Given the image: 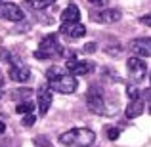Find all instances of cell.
<instances>
[{
    "mask_svg": "<svg viewBox=\"0 0 151 147\" xmlns=\"http://www.w3.org/2000/svg\"><path fill=\"white\" fill-rule=\"evenodd\" d=\"M96 140V134L94 130L84 128V126H78V128H71L67 132H63L59 136V141L63 145H69V147H90Z\"/></svg>",
    "mask_w": 151,
    "mask_h": 147,
    "instance_id": "1",
    "label": "cell"
},
{
    "mask_svg": "<svg viewBox=\"0 0 151 147\" xmlns=\"http://www.w3.org/2000/svg\"><path fill=\"white\" fill-rule=\"evenodd\" d=\"M77 86H78V82L75 78V75H69V73L48 80V88L52 92H58V94H73L77 90Z\"/></svg>",
    "mask_w": 151,
    "mask_h": 147,
    "instance_id": "2",
    "label": "cell"
},
{
    "mask_svg": "<svg viewBox=\"0 0 151 147\" xmlns=\"http://www.w3.org/2000/svg\"><path fill=\"white\" fill-rule=\"evenodd\" d=\"M59 54H61V48L58 44V37L55 34H48L46 38H42L40 44H38V50L35 52V55L38 59H52Z\"/></svg>",
    "mask_w": 151,
    "mask_h": 147,
    "instance_id": "3",
    "label": "cell"
},
{
    "mask_svg": "<svg viewBox=\"0 0 151 147\" xmlns=\"http://www.w3.org/2000/svg\"><path fill=\"white\" fill-rule=\"evenodd\" d=\"M126 69H128V75L134 82H142L147 75V65L144 63V59L138 57V55H132V57L126 61Z\"/></svg>",
    "mask_w": 151,
    "mask_h": 147,
    "instance_id": "4",
    "label": "cell"
},
{
    "mask_svg": "<svg viewBox=\"0 0 151 147\" xmlns=\"http://www.w3.org/2000/svg\"><path fill=\"white\" fill-rule=\"evenodd\" d=\"M86 105H88V109L92 111V113H96V115H105L107 113L103 96H101L100 88H96V86L88 90V96H86Z\"/></svg>",
    "mask_w": 151,
    "mask_h": 147,
    "instance_id": "5",
    "label": "cell"
},
{
    "mask_svg": "<svg viewBox=\"0 0 151 147\" xmlns=\"http://www.w3.org/2000/svg\"><path fill=\"white\" fill-rule=\"evenodd\" d=\"M0 17L8 19V21H21L25 17L23 10L17 6V4L12 2H0Z\"/></svg>",
    "mask_w": 151,
    "mask_h": 147,
    "instance_id": "6",
    "label": "cell"
},
{
    "mask_svg": "<svg viewBox=\"0 0 151 147\" xmlns=\"http://www.w3.org/2000/svg\"><path fill=\"white\" fill-rule=\"evenodd\" d=\"M128 48L138 55V57H149L151 55V38H136L128 44Z\"/></svg>",
    "mask_w": 151,
    "mask_h": 147,
    "instance_id": "7",
    "label": "cell"
},
{
    "mask_svg": "<svg viewBox=\"0 0 151 147\" xmlns=\"http://www.w3.org/2000/svg\"><path fill=\"white\" fill-rule=\"evenodd\" d=\"M59 33H63L69 38H82L86 34V27L82 25V23H78V21H75V23H61Z\"/></svg>",
    "mask_w": 151,
    "mask_h": 147,
    "instance_id": "8",
    "label": "cell"
},
{
    "mask_svg": "<svg viewBox=\"0 0 151 147\" xmlns=\"http://www.w3.org/2000/svg\"><path fill=\"white\" fill-rule=\"evenodd\" d=\"M38 113L42 115V117H46V113L50 111V107H52V90L50 88H46V86H40L38 88Z\"/></svg>",
    "mask_w": 151,
    "mask_h": 147,
    "instance_id": "9",
    "label": "cell"
},
{
    "mask_svg": "<svg viewBox=\"0 0 151 147\" xmlns=\"http://www.w3.org/2000/svg\"><path fill=\"white\" fill-rule=\"evenodd\" d=\"M65 67H67V71H69L71 75H86V73H90V71L94 69V65L90 61H77V59H69V61L65 63Z\"/></svg>",
    "mask_w": 151,
    "mask_h": 147,
    "instance_id": "10",
    "label": "cell"
},
{
    "mask_svg": "<svg viewBox=\"0 0 151 147\" xmlns=\"http://www.w3.org/2000/svg\"><path fill=\"white\" fill-rule=\"evenodd\" d=\"M10 78L15 82H27L31 80V69L25 65H21V63H17V65H12L10 67Z\"/></svg>",
    "mask_w": 151,
    "mask_h": 147,
    "instance_id": "11",
    "label": "cell"
},
{
    "mask_svg": "<svg viewBox=\"0 0 151 147\" xmlns=\"http://www.w3.org/2000/svg\"><path fill=\"white\" fill-rule=\"evenodd\" d=\"M94 17H96V21H100V23H117L119 19L122 17V14L119 10H101V11H98V14H94Z\"/></svg>",
    "mask_w": 151,
    "mask_h": 147,
    "instance_id": "12",
    "label": "cell"
},
{
    "mask_svg": "<svg viewBox=\"0 0 151 147\" xmlns=\"http://www.w3.org/2000/svg\"><path fill=\"white\" fill-rule=\"evenodd\" d=\"M78 17H81V10H78L77 4H69L61 14L63 23H75V21H78Z\"/></svg>",
    "mask_w": 151,
    "mask_h": 147,
    "instance_id": "13",
    "label": "cell"
},
{
    "mask_svg": "<svg viewBox=\"0 0 151 147\" xmlns=\"http://www.w3.org/2000/svg\"><path fill=\"white\" fill-rule=\"evenodd\" d=\"M144 113V103H142V99H134V101H130L128 105H126V118H136L140 117V115Z\"/></svg>",
    "mask_w": 151,
    "mask_h": 147,
    "instance_id": "14",
    "label": "cell"
},
{
    "mask_svg": "<svg viewBox=\"0 0 151 147\" xmlns=\"http://www.w3.org/2000/svg\"><path fill=\"white\" fill-rule=\"evenodd\" d=\"M65 73H69V71H67V67H61V65H54V67H50V69H48V73H46V77H48V80H50V78L61 77V75H65Z\"/></svg>",
    "mask_w": 151,
    "mask_h": 147,
    "instance_id": "15",
    "label": "cell"
},
{
    "mask_svg": "<svg viewBox=\"0 0 151 147\" xmlns=\"http://www.w3.org/2000/svg\"><path fill=\"white\" fill-rule=\"evenodd\" d=\"M15 111H17V113H21V115H29V113H33V111H35V103L31 101V99L21 101V103L17 105V109H15Z\"/></svg>",
    "mask_w": 151,
    "mask_h": 147,
    "instance_id": "16",
    "label": "cell"
},
{
    "mask_svg": "<svg viewBox=\"0 0 151 147\" xmlns=\"http://www.w3.org/2000/svg\"><path fill=\"white\" fill-rule=\"evenodd\" d=\"M55 0H27V4H29L31 8H35V10H44V8H48L50 4H54Z\"/></svg>",
    "mask_w": 151,
    "mask_h": 147,
    "instance_id": "17",
    "label": "cell"
},
{
    "mask_svg": "<svg viewBox=\"0 0 151 147\" xmlns=\"http://www.w3.org/2000/svg\"><path fill=\"white\" fill-rule=\"evenodd\" d=\"M31 94H33V90H31V88H19V90H15V92H14V98L27 101V99H31Z\"/></svg>",
    "mask_w": 151,
    "mask_h": 147,
    "instance_id": "18",
    "label": "cell"
},
{
    "mask_svg": "<svg viewBox=\"0 0 151 147\" xmlns=\"http://www.w3.org/2000/svg\"><path fill=\"white\" fill-rule=\"evenodd\" d=\"M126 94H128L130 101H134V99H140V90H138L134 84H128V86H126Z\"/></svg>",
    "mask_w": 151,
    "mask_h": 147,
    "instance_id": "19",
    "label": "cell"
},
{
    "mask_svg": "<svg viewBox=\"0 0 151 147\" xmlns=\"http://www.w3.org/2000/svg\"><path fill=\"white\" fill-rule=\"evenodd\" d=\"M35 122H37V117H35V113H29V115H25V117H23L21 124H23V126H33Z\"/></svg>",
    "mask_w": 151,
    "mask_h": 147,
    "instance_id": "20",
    "label": "cell"
},
{
    "mask_svg": "<svg viewBox=\"0 0 151 147\" xmlns=\"http://www.w3.org/2000/svg\"><path fill=\"white\" fill-rule=\"evenodd\" d=\"M35 145H37V147H52L50 141L46 140L44 136H37V138H35Z\"/></svg>",
    "mask_w": 151,
    "mask_h": 147,
    "instance_id": "21",
    "label": "cell"
},
{
    "mask_svg": "<svg viewBox=\"0 0 151 147\" xmlns=\"http://www.w3.org/2000/svg\"><path fill=\"white\" fill-rule=\"evenodd\" d=\"M119 134H121V130H119V128H109V130H107V140L115 141L119 138Z\"/></svg>",
    "mask_w": 151,
    "mask_h": 147,
    "instance_id": "22",
    "label": "cell"
},
{
    "mask_svg": "<svg viewBox=\"0 0 151 147\" xmlns=\"http://www.w3.org/2000/svg\"><path fill=\"white\" fill-rule=\"evenodd\" d=\"M140 21L144 23V25L151 27V14H145V15H142V17H140Z\"/></svg>",
    "mask_w": 151,
    "mask_h": 147,
    "instance_id": "23",
    "label": "cell"
},
{
    "mask_svg": "<svg viewBox=\"0 0 151 147\" xmlns=\"http://www.w3.org/2000/svg\"><path fill=\"white\" fill-rule=\"evenodd\" d=\"M84 52L86 54H94V52H96V44H94V42H88V44L84 46Z\"/></svg>",
    "mask_w": 151,
    "mask_h": 147,
    "instance_id": "24",
    "label": "cell"
},
{
    "mask_svg": "<svg viewBox=\"0 0 151 147\" xmlns=\"http://www.w3.org/2000/svg\"><path fill=\"white\" fill-rule=\"evenodd\" d=\"M4 132H6V124H4V122L2 120H0V136H2V134Z\"/></svg>",
    "mask_w": 151,
    "mask_h": 147,
    "instance_id": "25",
    "label": "cell"
},
{
    "mask_svg": "<svg viewBox=\"0 0 151 147\" xmlns=\"http://www.w3.org/2000/svg\"><path fill=\"white\" fill-rule=\"evenodd\" d=\"M88 2H90V4H94V6H100L101 0H88Z\"/></svg>",
    "mask_w": 151,
    "mask_h": 147,
    "instance_id": "26",
    "label": "cell"
},
{
    "mask_svg": "<svg viewBox=\"0 0 151 147\" xmlns=\"http://www.w3.org/2000/svg\"><path fill=\"white\" fill-rule=\"evenodd\" d=\"M0 98H2V84H0Z\"/></svg>",
    "mask_w": 151,
    "mask_h": 147,
    "instance_id": "27",
    "label": "cell"
},
{
    "mask_svg": "<svg viewBox=\"0 0 151 147\" xmlns=\"http://www.w3.org/2000/svg\"><path fill=\"white\" fill-rule=\"evenodd\" d=\"M0 2H4V0H0Z\"/></svg>",
    "mask_w": 151,
    "mask_h": 147,
    "instance_id": "28",
    "label": "cell"
}]
</instances>
